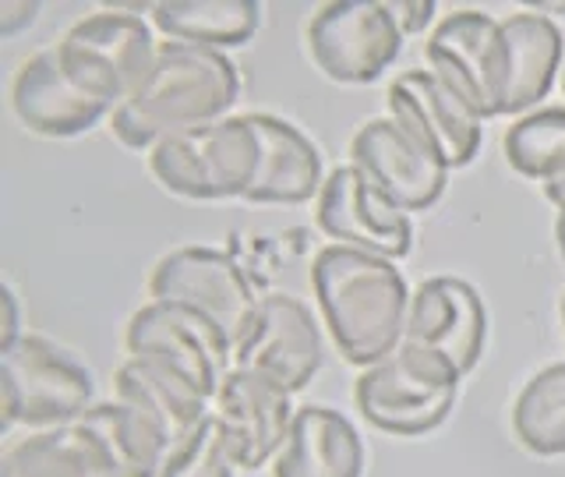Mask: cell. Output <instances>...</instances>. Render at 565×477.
<instances>
[{
	"mask_svg": "<svg viewBox=\"0 0 565 477\" xmlns=\"http://www.w3.org/2000/svg\"><path fill=\"white\" fill-rule=\"evenodd\" d=\"M241 99V71L230 53L163 40L128 99L110 114V131L128 149H152L170 135L230 117Z\"/></svg>",
	"mask_w": 565,
	"mask_h": 477,
	"instance_id": "cell-1",
	"label": "cell"
},
{
	"mask_svg": "<svg viewBox=\"0 0 565 477\" xmlns=\"http://www.w3.org/2000/svg\"><path fill=\"white\" fill-rule=\"evenodd\" d=\"M311 290L347 364L364 371L399 350L414 290L393 258L329 244L311 262Z\"/></svg>",
	"mask_w": 565,
	"mask_h": 477,
	"instance_id": "cell-2",
	"label": "cell"
},
{
	"mask_svg": "<svg viewBox=\"0 0 565 477\" xmlns=\"http://www.w3.org/2000/svg\"><path fill=\"white\" fill-rule=\"evenodd\" d=\"M159 188L191 202L247 199L262 170V138L247 114H230L205 128L170 135L149 149Z\"/></svg>",
	"mask_w": 565,
	"mask_h": 477,
	"instance_id": "cell-3",
	"label": "cell"
},
{
	"mask_svg": "<svg viewBox=\"0 0 565 477\" xmlns=\"http://www.w3.org/2000/svg\"><path fill=\"white\" fill-rule=\"evenodd\" d=\"M459 382L463 375L449 358L403 340L396 353L361 371L353 382V403L371 428L414 438L449 421Z\"/></svg>",
	"mask_w": 565,
	"mask_h": 477,
	"instance_id": "cell-4",
	"label": "cell"
},
{
	"mask_svg": "<svg viewBox=\"0 0 565 477\" xmlns=\"http://www.w3.org/2000/svg\"><path fill=\"white\" fill-rule=\"evenodd\" d=\"M93 396V371L46 336L22 332L11 347H0V400L8 424L57 428L78 421Z\"/></svg>",
	"mask_w": 565,
	"mask_h": 477,
	"instance_id": "cell-5",
	"label": "cell"
},
{
	"mask_svg": "<svg viewBox=\"0 0 565 477\" xmlns=\"http://www.w3.org/2000/svg\"><path fill=\"white\" fill-rule=\"evenodd\" d=\"M156 50L159 43L152 40V25L131 11L85 14L53 43L64 75L110 110H117L146 78Z\"/></svg>",
	"mask_w": 565,
	"mask_h": 477,
	"instance_id": "cell-6",
	"label": "cell"
},
{
	"mask_svg": "<svg viewBox=\"0 0 565 477\" xmlns=\"http://www.w3.org/2000/svg\"><path fill=\"white\" fill-rule=\"evenodd\" d=\"M424 57L431 75L446 82L481 120L505 117L512 53L499 18L470 8L446 14L428 32Z\"/></svg>",
	"mask_w": 565,
	"mask_h": 477,
	"instance_id": "cell-7",
	"label": "cell"
},
{
	"mask_svg": "<svg viewBox=\"0 0 565 477\" xmlns=\"http://www.w3.org/2000/svg\"><path fill=\"white\" fill-rule=\"evenodd\" d=\"M403 29L385 0H332L305 29L315 67L343 85L379 82L403 53Z\"/></svg>",
	"mask_w": 565,
	"mask_h": 477,
	"instance_id": "cell-8",
	"label": "cell"
},
{
	"mask_svg": "<svg viewBox=\"0 0 565 477\" xmlns=\"http://www.w3.org/2000/svg\"><path fill=\"white\" fill-rule=\"evenodd\" d=\"M149 300L194 308L216 322L234 347L258 311L252 279L226 252L209 244H184L159 258L149 273Z\"/></svg>",
	"mask_w": 565,
	"mask_h": 477,
	"instance_id": "cell-9",
	"label": "cell"
},
{
	"mask_svg": "<svg viewBox=\"0 0 565 477\" xmlns=\"http://www.w3.org/2000/svg\"><path fill=\"white\" fill-rule=\"evenodd\" d=\"M350 167L399 212H428L449 188V167L393 117L361 124L350 138Z\"/></svg>",
	"mask_w": 565,
	"mask_h": 477,
	"instance_id": "cell-10",
	"label": "cell"
},
{
	"mask_svg": "<svg viewBox=\"0 0 565 477\" xmlns=\"http://www.w3.org/2000/svg\"><path fill=\"white\" fill-rule=\"evenodd\" d=\"M326 364L322 329L315 311L294 294H269L258 300L252 326L234 347V368L255 371L287 393L308 389Z\"/></svg>",
	"mask_w": 565,
	"mask_h": 477,
	"instance_id": "cell-11",
	"label": "cell"
},
{
	"mask_svg": "<svg viewBox=\"0 0 565 477\" xmlns=\"http://www.w3.org/2000/svg\"><path fill=\"white\" fill-rule=\"evenodd\" d=\"M128 358H159L199 382L209 396H216L223 375L234 364L230 336L188 305L149 300L128 318L124 329Z\"/></svg>",
	"mask_w": 565,
	"mask_h": 477,
	"instance_id": "cell-12",
	"label": "cell"
},
{
	"mask_svg": "<svg viewBox=\"0 0 565 477\" xmlns=\"http://www.w3.org/2000/svg\"><path fill=\"white\" fill-rule=\"evenodd\" d=\"M388 117L420 138L449 170L470 167L484 141V120L431 71H403L385 88Z\"/></svg>",
	"mask_w": 565,
	"mask_h": 477,
	"instance_id": "cell-13",
	"label": "cell"
},
{
	"mask_svg": "<svg viewBox=\"0 0 565 477\" xmlns=\"http://www.w3.org/2000/svg\"><path fill=\"white\" fill-rule=\"evenodd\" d=\"M315 223L318 230L343 247H358L382 258H406L414 247V223L406 212H399L393 202L371 188L358 167H335L322 194L315 199Z\"/></svg>",
	"mask_w": 565,
	"mask_h": 477,
	"instance_id": "cell-14",
	"label": "cell"
},
{
	"mask_svg": "<svg viewBox=\"0 0 565 477\" xmlns=\"http://www.w3.org/2000/svg\"><path fill=\"white\" fill-rule=\"evenodd\" d=\"M403 340L441 353L459 368V375H470L488 350L484 297L463 276L420 279L411 294Z\"/></svg>",
	"mask_w": 565,
	"mask_h": 477,
	"instance_id": "cell-15",
	"label": "cell"
},
{
	"mask_svg": "<svg viewBox=\"0 0 565 477\" xmlns=\"http://www.w3.org/2000/svg\"><path fill=\"white\" fill-rule=\"evenodd\" d=\"M212 414L220 421L237 467L258 470L282 449L297 411L282 385L255 371L230 368L212 396Z\"/></svg>",
	"mask_w": 565,
	"mask_h": 477,
	"instance_id": "cell-16",
	"label": "cell"
},
{
	"mask_svg": "<svg viewBox=\"0 0 565 477\" xmlns=\"http://www.w3.org/2000/svg\"><path fill=\"white\" fill-rule=\"evenodd\" d=\"M11 110L22 128L43 138H78L114 110L64 75L53 46L35 50L11 78Z\"/></svg>",
	"mask_w": 565,
	"mask_h": 477,
	"instance_id": "cell-17",
	"label": "cell"
},
{
	"mask_svg": "<svg viewBox=\"0 0 565 477\" xmlns=\"http://www.w3.org/2000/svg\"><path fill=\"white\" fill-rule=\"evenodd\" d=\"M364 442L332 406H297L290 435L273 459V477H364Z\"/></svg>",
	"mask_w": 565,
	"mask_h": 477,
	"instance_id": "cell-18",
	"label": "cell"
},
{
	"mask_svg": "<svg viewBox=\"0 0 565 477\" xmlns=\"http://www.w3.org/2000/svg\"><path fill=\"white\" fill-rule=\"evenodd\" d=\"M262 138V170L244 202L252 205H305L322 194L326 163L315 141L276 114H247Z\"/></svg>",
	"mask_w": 565,
	"mask_h": 477,
	"instance_id": "cell-19",
	"label": "cell"
},
{
	"mask_svg": "<svg viewBox=\"0 0 565 477\" xmlns=\"http://www.w3.org/2000/svg\"><path fill=\"white\" fill-rule=\"evenodd\" d=\"M75 424L96 442L117 477H159L173 446L163 424L124 400L93 403Z\"/></svg>",
	"mask_w": 565,
	"mask_h": 477,
	"instance_id": "cell-20",
	"label": "cell"
},
{
	"mask_svg": "<svg viewBox=\"0 0 565 477\" xmlns=\"http://www.w3.org/2000/svg\"><path fill=\"white\" fill-rule=\"evenodd\" d=\"M114 389L117 400L138 406L163 424L173 442L188 435L212 411V396L205 389L181 368L159 358H128L117 368Z\"/></svg>",
	"mask_w": 565,
	"mask_h": 477,
	"instance_id": "cell-21",
	"label": "cell"
},
{
	"mask_svg": "<svg viewBox=\"0 0 565 477\" xmlns=\"http://www.w3.org/2000/svg\"><path fill=\"white\" fill-rule=\"evenodd\" d=\"M505 35H509V99L505 114H534L537 103L552 93V85L562 78L565 67V35L558 22L537 11H516L505 18Z\"/></svg>",
	"mask_w": 565,
	"mask_h": 477,
	"instance_id": "cell-22",
	"label": "cell"
},
{
	"mask_svg": "<svg viewBox=\"0 0 565 477\" xmlns=\"http://www.w3.org/2000/svg\"><path fill=\"white\" fill-rule=\"evenodd\" d=\"M152 25L163 40L230 50L255 40L262 29V4L255 0H173L152 8Z\"/></svg>",
	"mask_w": 565,
	"mask_h": 477,
	"instance_id": "cell-23",
	"label": "cell"
},
{
	"mask_svg": "<svg viewBox=\"0 0 565 477\" xmlns=\"http://www.w3.org/2000/svg\"><path fill=\"white\" fill-rule=\"evenodd\" d=\"M0 477H117L75 421L32 432L4 453Z\"/></svg>",
	"mask_w": 565,
	"mask_h": 477,
	"instance_id": "cell-24",
	"label": "cell"
},
{
	"mask_svg": "<svg viewBox=\"0 0 565 477\" xmlns=\"http://www.w3.org/2000/svg\"><path fill=\"white\" fill-rule=\"evenodd\" d=\"M512 435L534 456H565V361L534 371L512 400Z\"/></svg>",
	"mask_w": 565,
	"mask_h": 477,
	"instance_id": "cell-25",
	"label": "cell"
},
{
	"mask_svg": "<svg viewBox=\"0 0 565 477\" xmlns=\"http://www.w3.org/2000/svg\"><path fill=\"white\" fill-rule=\"evenodd\" d=\"M505 163L526 181H565V106H541L509 124L502 138Z\"/></svg>",
	"mask_w": 565,
	"mask_h": 477,
	"instance_id": "cell-26",
	"label": "cell"
},
{
	"mask_svg": "<svg viewBox=\"0 0 565 477\" xmlns=\"http://www.w3.org/2000/svg\"><path fill=\"white\" fill-rule=\"evenodd\" d=\"M237 470L220 421L209 411L188 435L173 442L159 477H237Z\"/></svg>",
	"mask_w": 565,
	"mask_h": 477,
	"instance_id": "cell-27",
	"label": "cell"
},
{
	"mask_svg": "<svg viewBox=\"0 0 565 477\" xmlns=\"http://www.w3.org/2000/svg\"><path fill=\"white\" fill-rule=\"evenodd\" d=\"M435 0H396L393 4V14L403 29V35H417L424 29H435Z\"/></svg>",
	"mask_w": 565,
	"mask_h": 477,
	"instance_id": "cell-28",
	"label": "cell"
},
{
	"mask_svg": "<svg viewBox=\"0 0 565 477\" xmlns=\"http://www.w3.org/2000/svg\"><path fill=\"white\" fill-rule=\"evenodd\" d=\"M40 4H29V0H0V35H14L25 25L35 22Z\"/></svg>",
	"mask_w": 565,
	"mask_h": 477,
	"instance_id": "cell-29",
	"label": "cell"
},
{
	"mask_svg": "<svg viewBox=\"0 0 565 477\" xmlns=\"http://www.w3.org/2000/svg\"><path fill=\"white\" fill-rule=\"evenodd\" d=\"M0 305H4V329H0V347H11L22 329H18V294L11 283H4V290H0Z\"/></svg>",
	"mask_w": 565,
	"mask_h": 477,
	"instance_id": "cell-30",
	"label": "cell"
},
{
	"mask_svg": "<svg viewBox=\"0 0 565 477\" xmlns=\"http://www.w3.org/2000/svg\"><path fill=\"white\" fill-rule=\"evenodd\" d=\"M544 199L552 202L555 209H565V181H558V184H544Z\"/></svg>",
	"mask_w": 565,
	"mask_h": 477,
	"instance_id": "cell-31",
	"label": "cell"
},
{
	"mask_svg": "<svg viewBox=\"0 0 565 477\" xmlns=\"http://www.w3.org/2000/svg\"><path fill=\"white\" fill-rule=\"evenodd\" d=\"M555 244H558V252L565 258V209H558V216H555Z\"/></svg>",
	"mask_w": 565,
	"mask_h": 477,
	"instance_id": "cell-32",
	"label": "cell"
},
{
	"mask_svg": "<svg viewBox=\"0 0 565 477\" xmlns=\"http://www.w3.org/2000/svg\"><path fill=\"white\" fill-rule=\"evenodd\" d=\"M558 318H562V332H565V297H562V305H558Z\"/></svg>",
	"mask_w": 565,
	"mask_h": 477,
	"instance_id": "cell-33",
	"label": "cell"
},
{
	"mask_svg": "<svg viewBox=\"0 0 565 477\" xmlns=\"http://www.w3.org/2000/svg\"><path fill=\"white\" fill-rule=\"evenodd\" d=\"M558 85H562V93H565V67H562V78H558Z\"/></svg>",
	"mask_w": 565,
	"mask_h": 477,
	"instance_id": "cell-34",
	"label": "cell"
}]
</instances>
